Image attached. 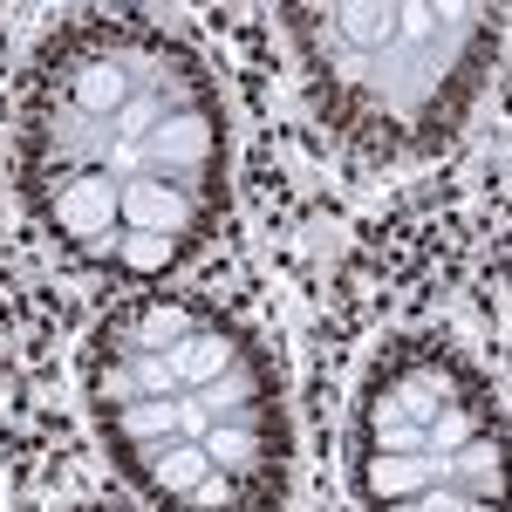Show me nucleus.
I'll use <instances>...</instances> for the list:
<instances>
[{
  "mask_svg": "<svg viewBox=\"0 0 512 512\" xmlns=\"http://www.w3.org/2000/svg\"><path fill=\"white\" fill-rule=\"evenodd\" d=\"M14 178L69 267L158 287L226 226L233 123L219 76L151 14H76L28 62Z\"/></svg>",
  "mask_w": 512,
  "mask_h": 512,
  "instance_id": "1",
  "label": "nucleus"
},
{
  "mask_svg": "<svg viewBox=\"0 0 512 512\" xmlns=\"http://www.w3.org/2000/svg\"><path fill=\"white\" fill-rule=\"evenodd\" d=\"M82 403L151 512H280L294 424L274 349L219 301L144 287L89 328Z\"/></svg>",
  "mask_w": 512,
  "mask_h": 512,
  "instance_id": "2",
  "label": "nucleus"
},
{
  "mask_svg": "<svg viewBox=\"0 0 512 512\" xmlns=\"http://www.w3.org/2000/svg\"><path fill=\"white\" fill-rule=\"evenodd\" d=\"M499 7H280L308 110L362 158H431L499 62Z\"/></svg>",
  "mask_w": 512,
  "mask_h": 512,
  "instance_id": "3",
  "label": "nucleus"
},
{
  "mask_svg": "<svg viewBox=\"0 0 512 512\" xmlns=\"http://www.w3.org/2000/svg\"><path fill=\"white\" fill-rule=\"evenodd\" d=\"M362 512H506V403L472 355L396 335L369 355L349 410Z\"/></svg>",
  "mask_w": 512,
  "mask_h": 512,
  "instance_id": "4",
  "label": "nucleus"
},
{
  "mask_svg": "<svg viewBox=\"0 0 512 512\" xmlns=\"http://www.w3.org/2000/svg\"><path fill=\"white\" fill-rule=\"evenodd\" d=\"M69 512H130V506H103V499H89V506H69Z\"/></svg>",
  "mask_w": 512,
  "mask_h": 512,
  "instance_id": "5",
  "label": "nucleus"
}]
</instances>
